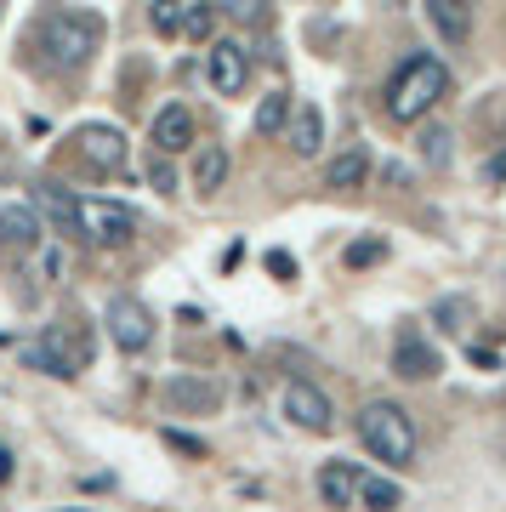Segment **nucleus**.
I'll list each match as a JSON object with an SVG mask.
<instances>
[{"label":"nucleus","instance_id":"obj_26","mask_svg":"<svg viewBox=\"0 0 506 512\" xmlns=\"http://www.w3.org/2000/svg\"><path fill=\"white\" fill-rule=\"evenodd\" d=\"M148 18H154V29H160V35H177V23H182V0H154V12H148Z\"/></svg>","mask_w":506,"mask_h":512},{"label":"nucleus","instance_id":"obj_2","mask_svg":"<svg viewBox=\"0 0 506 512\" xmlns=\"http://www.w3.org/2000/svg\"><path fill=\"white\" fill-rule=\"evenodd\" d=\"M444 97H450V69L427 52L404 57L393 69V80H387V114L404 120V126H410V120H427Z\"/></svg>","mask_w":506,"mask_h":512},{"label":"nucleus","instance_id":"obj_25","mask_svg":"<svg viewBox=\"0 0 506 512\" xmlns=\"http://www.w3.org/2000/svg\"><path fill=\"white\" fill-rule=\"evenodd\" d=\"M381 256H387L381 239H353V245H347V268H370V262H381Z\"/></svg>","mask_w":506,"mask_h":512},{"label":"nucleus","instance_id":"obj_24","mask_svg":"<svg viewBox=\"0 0 506 512\" xmlns=\"http://www.w3.org/2000/svg\"><path fill=\"white\" fill-rule=\"evenodd\" d=\"M217 12H228L239 23H262L268 18V0H217Z\"/></svg>","mask_w":506,"mask_h":512},{"label":"nucleus","instance_id":"obj_15","mask_svg":"<svg viewBox=\"0 0 506 512\" xmlns=\"http://www.w3.org/2000/svg\"><path fill=\"white\" fill-rule=\"evenodd\" d=\"M427 23L438 29L444 46H467L472 40V6L467 0H427Z\"/></svg>","mask_w":506,"mask_h":512},{"label":"nucleus","instance_id":"obj_22","mask_svg":"<svg viewBox=\"0 0 506 512\" xmlns=\"http://www.w3.org/2000/svg\"><path fill=\"white\" fill-rule=\"evenodd\" d=\"M285 120H290V92H268L262 109H256V131L273 137V131H285Z\"/></svg>","mask_w":506,"mask_h":512},{"label":"nucleus","instance_id":"obj_30","mask_svg":"<svg viewBox=\"0 0 506 512\" xmlns=\"http://www.w3.org/2000/svg\"><path fill=\"white\" fill-rule=\"evenodd\" d=\"M12 473H18V461H12V444L0 439V484H12Z\"/></svg>","mask_w":506,"mask_h":512},{"label":"nucleus","instance_id":"obj_31","mask_svg":"<svg viewBox=\"0 0 506 512\" xmlns=\"http://www.w3.org/2000/svg\"><path fill=\"white\" fill-rule=\"evenodd\" d=\"M165 439L177 444V450H188V456H205V444H199V439H188V433H165Z\"/></svg>","mask_w":506,"mask_h":512},{"label":"nucleus","instance_id":"obj_10","mask_svg":"<svg viewBox=\"0 0 506 512\" xmlns=\"http://www.w3.org/2000/svg\"><path fill=\"white\" fill-rule=\"evenodd\" d=\"M40 211L23 200H0V245H12V251H35L40 245Z\"/></svg>","mask_w":506,"mask_h":512},{"label":"nucleus","instance_id":"obj_21","mask_svg":"<svg viewBox=\"0 0 506 512\" xmlns=\"http://www.w3.org/2000/svg\"><path fill=\"white\" fill-rule=\"evenodd\" d=\"M398 501H404V490L393 478H376V473L359 478V507H398Z\"/></svg>","mask_w":506,"mask_h":512},{"label":"nucleus","instance_id":"obj_19","mask_svg":"<svg viewBox=\"0 0 506 512\" xmlns=\"http://www.w3.org/2000/svg\"><path fill=\"white\" fill-rule=\"evenodd\" d=\"M228 183V148L222 143H199L194 148V188L199 194H217Z\"/></svg>","mask_w":506,"mask_h":512},{"label":"nucleus","instance_id":"obj_7","mask_svg":"<svg viewBox=\"0 0 506 512\" xmlns=\"http://www.w3.org/2000/svg\"><path fill=\"white\" fill-rule=\"evenodd\" d=\"M205 74H211L217 97H239V92H245V80H251V52H245L239 40H211Z\"/></svg>","mask_w":506,"mask_h":512},{"label":"nucleus","instance_id":"obj_28","mask_svg":"<svg viewBox=\"0 0 506 512\" xmlns=\"http://www.w3.org/2000/svg\"><path fill=\"white\" fill-rule=\"evenodd\" d=\"M461 319H467V302H444V308H438V325L444 330H461Z\"/></svg>","mask_w":506,"mask_h":512},{"label":"nucleus","instance_id":"obj_16","mask_svg":"<svg viewBox=\"0 0 506 512\" xmlns=\"http://www.w3.org/2000/svg\"><path fill=\"white\" fill-rule=\"evenodd\" d=\"M40 211L63 239H80V200H74L63 183H40Z\"/></svg>","mask_w":506,"mask_h":512},{"label":"nucleus","instance_id":"obj_32","mask_svg":"<svg viewBox=\"0 0 506 512\" xmlns=\"http://www.w3.org/2000/svg\"><path fill=\"white\" fill-rule=\"evenodd\" d=\"M489 177H506V154H501V160H495V165H489Z\"/></svg>","mask_w":506,"mask_h":512},{"label":"nucleus","instance_id":"obj_14","mask_svg":"<svg viewBox=\"0 0 506 512\" xmlns=\"http://www.w3.org/2000/svg\"><path fill=\"white\" fill-rule=\"evenodd\" d=\"M359 478L364 467H353V461H325L319 467V501L325 507H359Z\"/></svg>","mask_w":506,"mask_h":512},{"label":"nucleus","instance_id":"obj_29","mask_svg":"<svg viewBox=\"0 0 506 512\" xmlns=\"http://www.w3.org/2000/svg\"><path fill=\"white\" fill-rule=\"evenodd\" d=\"M268 274H279V279H296V262H290L285 251H268Z\"/></svg>","mask_w":506,"mask_h":512},{"label":"nucleus","instance_id":"obj_11","mask_svg":"<svg viewBox=\"0 0 506 512\" xmlns=\"http://www.w3.org/2000/svg\"><path fill=\"white\" fill-rule=\"evenodd\" d=\"M154 154H182V148H194V114H188V103H165L160 114H154Z\"/></svg>","mask_w":506,"mask_h":512},{"label":"nucleus","instance_id":"obj_9","mask_svg":"<svg viewBox=\"0 0 506 512\" xmlns=\"http://www.w3.org/2000/svg\"><path fill=\"white\" fill-rule=\"evenodd\" d=\"M279 410H285L296 427H308V433H330V399H325L313 382H285V393H279Z\"/></svg>","mask_w":506,"mask_h":512},{"label":"nucleus","instance_id":"obj_13","mask_svg":"<svg viewBox=\"0 0 506 512\" xmlns=\"http://www.w3.org/2000/svg\"><path fill=\"white\" fill-rule=\"evenodd\" d=\"M290 154L296 160H313L319 154V143H325V114H319V103H290Z\"/></svg>","mask_w":506,"mask_h":512},{"label":"nucleus","instance_id":"obj_5","mask_svg":"<svg viewBox=\"0 0 506 512\" xmlns=\"http://www.w3.org/2000/svg\"><path fill=\"white\" fill-rule=\"evenodd\" d=\"M143 234V217L131 211V205L120 200H80V239L86 245H97V251H120V245H131V239Z\"/></svg>","mask_w":506,"mask_h":512},{"label":"nucleus","instance_id":"obj_6","mask_svg":"<svg viewBox=\"0 0 506 512\" xmlns=\"http://www.w3.org/2000/svg\"><path fill=\"white\" fill-rule=\"evenodd\" d=\"M103 330H109L114 348L137 359V353L154 342V313H148L137 296H109V308H103Z\"/></svg>","mask_w":506,"mask_h":512},{"label":"nucleus","instance_id":"obj_23","mask_svg":"<svg viewBox=\"0 0 506 512\" xmlns=\"http://www.w3.org/2000/svg\"><path fill=\"white\" fill-rule=\"evenodd\" d=\"M421 160L433 165V171H438V165H450V131H444V126L421 131Z\"/></svg>","mask_w":506,"mask_h":512},{"label":"nucleus","instance_id":"obj_3","mask_svg":"<svg viewBox=\"0 0 506 512\" xmlns=\"http://www.w3.org/2000/svg\"><path fill=\"white\" fill-rule=\"evenodd\" d=\"M359 439H364V450L376 461H387V467H410V461H416V421H410V410L393 404V399L364 404Z\"/></svg>","mask_w":506,"mask_h":512},{"label":"nucleus","instance_id":"obj_27","mask_svg":"<svg viewBox=\"0 0 506 512\" xmlns=\"http://www.w3.org/2000/svg\"><path fill=\"white\" fill-rule=\"evenodd\" d=\"M148 177H154V188H160V194H177V171H171V154H160V160L148 165Z\"/></svg>","mask_w":506,"mask_h":512},{"label":"nucleus","instance_id":"obj_8","mask_svg":"<svg viewBox=\"0 0 506 512\" xmlns=\"http://www.w3.org/2000/svg\"><path fill=\"white\" fill-rule=\"evenodd\" d=\"M80 160L97 171V177H114L126 165V131L120 126H80Z\"/></svg>","mask_w":506,"mask_h":512},{"label":"nucleus","instance_id":"obj_1","mask_svg":"<svg viewBox=\"0 0 506 512\" xmlns=\"http://www.w3.org/2000/svg\"><path fill=\"white\" fill-rule=\"evenodd\" d=\"M97 46H103V18L97 12H52V18H40L35 29V52L46 69L57 74H74V69H86L91 57H97Z\"/></svg>","mask_w":506,"mask_h":512},{"label":"nucleus","instance_id":"obj_20","mask_svg":"<svg viewBox=\"0 0 506 512\" xmlns=\"http://www.w3.org/2000/svg\"><path fill=\"white\" fill-rule=\"evenodd\" d=\"M177 35L182 40H211V35H217V0H182Z\"/></svg>","mask_w":506,"mask_h":512},{"label":"nucleus","instance_id":"obj_12","mask_svg":"<svg viewBox=\"0 0 506 512\" xmlns=\"http://www.w3.org/2000/svg\"><path fill=\"white\" fill-rule=\"evenodd\" d=\"M165 404L182 410V416H211V410L222 404V387L199 382V376H177V382H165Z\"/></svg>","mask_w":506,"mask_h":512},{"label":"nucleus","instance_id":"obj_17","mask_svg":"<svg viewBox=\"0 0 506 512\" xmlns=\"http://www.w3.org/2000/svg\"><path fill=\"white\" fill-rule=\"evenodd\" d=\"M393 370L404 376V382H433L438 376V348H427L421 336H404L393 348Z\"/></svg>","mask_w":506,"mask_h":512},{"label":"nucleus","instance_id":"obj_18","mask_svg":"<svg viewBox=\"0 0 506 512\" xmlns=\"http://www.w3.org/2000/svg\"><path fill=\"white\" fill-rule=\"evenodd\" d=\"M370 183V148H342L336 160H330L325 171V188H336V194H353V188Z\"/></svg>","mask_w":506,"mask_h":512},{"label":"nucleus","instance_id":"obj_4","mask_svg":"<svg viewBox=\"0 0 506 512\" xmlns=\"http://www.w3.org/2000/svg\"><path fill=\"white\" fill-rule=\"evenodd\" d=\"M29 365L57 376V382H74L91 365V336L74 319H57V325H46V336H40L35 348H29Z\"/></svg>","mask_w":506,"mask_h":512}]
</instances>
